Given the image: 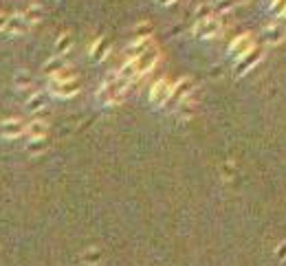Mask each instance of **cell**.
Masks as SVG:
<instances>
[{"mask_svg": "<svg viewBox=\"0 0 286 266\" xmlns=\"http://www.w3.org/2000/svg\"><path fill=\"white\" fill-rule=\"evenodd\" d=\"M223 29V24H220V20L218 18H205V20H198L196 26H194V36L198 38H205V40H209V38H216L218 33H220Z\"/></svg>", "mask_w": 286, "mask_h": 266, "instance_id": "cell-1", "label": "cell"}, {"mask_svg": "<svg viewBox=\"0 0 286 266\" xmlns=\"http://www.w3.org/2000/svg\"><path fill=\"white\" fill-rule=\"evenodd\" d=\"M79 90V82L75 77L69 79H51V92L57 97H73Z\"/></svg>", "mask_w": 286, "mask_h": 266, "instance_id": "cell-2", "label": "cell"}, {"mask_svg": "<svg viewBox=\"0 0 286 266\" xmlns=\"http://www.w3.org/2000/svg\"><path fill=\"white\" fill-rule=\"evenodd\" d=\"M256 49V40L251 33H242V36H238L234 42L229 44V53L234 57H242V55H247L249 51H253Z\"/></svg>", "mask_w": 286, "mask_h": 266, "instance_id": "cell-3", "label": "cell"}, {"mask_svg": "<svg viewBox=\"0 0 286 266\" xmlns=\"http://www.w3.org/2000/svg\"><path fill=\"white\" fill-rule=\"evenodd\" d=\"M172 88H174V86H172L168 79H158V82L152 86V90H150V102L154 106H163L172 97Z\"/></svg>", "mask_w": 286, "mask_h": 266, "instance_id": "cell-4", "label": "cell"}, {"mask_svg": "<svg viewBox=\"0 0 286 266\" xmlns=\"http://www.w3.org/2000/svg\"><path fill=\"white\" fill-rule=\"evenodd\" d=\"M262 59V51H258V49H253V51H249L247 55H242L240 59H238V64H236V73L238 75H244V73H249L253 66L258 64Z\"/></svg>", "mask_w": 286, "mask_h": 266, "instance_id": "cell-5", "label": "cell"}, {"mask_svg": "<svg viewBox=\"0 0 286 266\" xmlns=\"http://www.w3.org/2000/svg\"><path fill=\"white\" fill-rule=\"evenodd\" d=\"M29 26H31V22L20 13V16H11L9 20H7L5 31L9 33V36H22V33L29 31Z\"/></svg>", "mask_w": 286, "mask_h": 266, "instance_id": "cell-6", "label": "cell"}, {"mask_svg": "<svg viewBox=\"0 0 286 266\" xmlns=\"http://www.w3.org/2000/svg\"><path fill=\"white\" fill-rule=\"evenodd\" d=\"M156 59H158V53H156V49H154V46H150V49L145 51L143 55H139V57H137L139 73H141V75H145V73H148V71H152V66L156 64Z\"/></svg>", "mask_w": 286, "mask_h": 266, "instance_id": "cell-7", "label": "cell"}, {"mask_svg": "<svg viewBox=\"0 0 286 266\" xmlns=\"http://www.w3.org/2000/svg\"><path fill=\"white\" fill-rule=\"evenodd\" d=\"M24 132V123L20 119H9V121H3L0 123V135L3 137H9V139H16Z\"/></svg>", "mask_w": 286, "mask_h": 266, "instance_id": "cell-8", "label": "cell"}, {"mask_svg": "<svg viewBox=\"0 0 286 266\" xmlns=\"http://www.w3.org/2000/svg\"><path fill=\"white\" fill-rule=\"evenodd\" d=\"M150 46H152V40H150V38H137L135 42L130 44V49H128L130 59H137L139 55H143V53L148 51Z\"/></svg>", "mask_w": 286, "mask_h": 266, "instance_id": "cell-9", "label": "cell"}, {"mask_svg": "<svg viewBox=\"0 0 286 266\" xmlns=\"http://www.w3.org/2000/svg\"><path fill=\"white\" fill-rule=\"evenodd\" d=\"M264 40H267L269 44H280L284 40V29L282 26H275V24L267 26V29H264Z\"/></svg>", "mask_w": 286, "mask_h": 266, "instance_id": "cell-10", "label": "cell"}, {"mask_svg": "<svg viewBox=\"0 0 286 266\" xmlns=\"http://www.w3.org/2000/svg\"><path fill=\"white\" fill-rule=\"evenodd\" d=\"M108 49H110V42H108V40H106V38L97 40L95 46L90 49V57H92V59H97V62H99V59H104L106 55H108Z\"/></svg>", "mask_w": 286, "mask_h": 266, "instance_id": "cell-11", "label": "cell"}, {"mask_svg": "<svg viewBox=\"0 0 286 266\" xmlns=\"http://www.w3.org/2000/svg\"><path fill=\"white\" fill-rule=\"evenodd\" d=\"M192 90V82L189 79H181L174 88H172V99H178V102H183V97L187 95V92Z\"/></svg>", "mask_w": 286, "mask_h": 266, "instance_id": "cell-12", "label": "cell"}, {"mask_svg": "<svg viewBox=\"0 0 286 266\" xmlns=\"http://www.w3.org/2000/svg\"><path fill=\"white\" fill-rule=\"evenodd\" d=\"M22 16H24L26 20H29V22H40V20L44 18V9H42L40 5H29V7L24 9Z\"/></svg>", "mask_w": 286, "mask_h": 266, "instance_id": "cell-13", "label": "cell"}, {"mask_svg": "<svg viewBox=\"0 0 286 266\" xmlns=\"http://www.w3.org/2000/svg\"><path fill=\"white\" fill-rule=\"evenodd\" d=\"M71 46H73L71 33H62V36L57 38V42H55V51H57V53H69Z\"/></svg>", "mask_w": 286, "mask_h": 266, "instance_id": "cell-14", "label": "cell"}, {"mask_svg": "<svg viewBox=\"0 0 286 266\" xmlns=\"http://www.w3.org/2000/svg\"><path fill=\"white\" fill-rule=\"evenodd\" d=\"M29 135L33 137V139H42L44 135H46V123L44 121H33V123H29Z\"/></svg>", "mask_w": 286, "mask_h": 266, "instance_id": "cell-15", "label": "cell"}, {"mask_svg": "<svg viewBox=\"0 0 286 266\" xmlns=\"http://www.w3.org/2000/svg\"><path fill=\"white\" fill-rule=\"evenodd\" d=\"M236 5H238L236 0H216V11L218 13H227V11L234 9Z\"/></svg>", "mask_w": 286, "mask_h": 266, "instance_id": "cell-16", "label": "cell"}, {"mask_svg": "<svg viewBox=\"0 0 286 266\" xmlns=\"http://www.w3.org/2000/svg\"><path fill=\"white\" fill-rule=\"evenodd\" d=\"M62 69H64V66H62V59H59V57H55V59H51V62L44 64V71L46 73H59Z\"/></svg>", "mask_w": 286, "mask_h": 266, "instance_id": "cell-17", "label": "cell"}, {"mask_svg": "<svg viewBox=\"0 0 286 266\" xmlns=\"http://www.w3.org/2000/svg\"><path fill=\"white\" fill-rule=\"evenodd\" d=\"M44 148H46L44 137H42V139H33V141L29 143V152H31V154H40V152H42Z\"/></svg>", "mask_w": 286, "mask_h": 266, "instance_id": "cell-18", "label": "cell"}, {"mask_svg": "<svg viewBox=\"0 0 286 266\" xmlns=\"http://www.w3.org/2000/svg\"><path fill=\"white\" fill-rule=\"evenodd\" d=\"M209 11H211L209 5H198L194 16H196V20H205V18H209Z\"/></svg>", "mask_w": 286, "mask_h": 266, "instance_id": "cell-19", "label": "cell"}, {"mask_svg": "<svg viewBox=\"0 0 286 266\" xmlns=\"http://www.w3.org/2000/svg\"><path fill=\"white\" fill-rule=\"evenodd\" d=\"M29 84H31V77L26 75V73H18V77H16V86H18V88H26Z\"/></svg>", "mask_w": 286, "mask_h": 266, "instance_id": "cell-20", "label": "cell"}, {"mask_svg": "<svg viewBox=\"0 0 286 266\" xmlns=\"http://www.w3.org/2000/svg\"><path fill=\"white\" fill-rule=\"evenodd\" d=\"M42 104H44L42 95H33L29 99V110H40V108H42Z\"/></svg>", "mask_w": 286, "mask_h": 266, "instance_id": "cell-21", "label": "cell"}, {"mask_svg": "<svg viewBox=\"0 0 286 266\" xmlns=\"http://www.w3.org/2000/svg\"><path fill=\"white\" fill-rule=\"evenodd\" d=\"M271 9H273L277 16H282L286 11V0H273V3H271Z\"/></svg>", "mask_w": 286, "mask_h": 266, "instance_id": "cell-22", "label": "cell"}, {"mask_svg": "<svg viewBox=\"0 0 286 266\" xmlns=\"http://www.w3.org/2000/svg\"><path fill=\"white\" fill-rule=\"evenodd\" d=\"M148 33H150V24H139L137 26V38H148Z\"/></svg>", "mask_w": 286, "mask_h": 266, "instance_id": "cell-23", "label": "cell"}, {"mask_svg": "<svg viewBox=\"0 0 286 266\" xmlns=\"http://www.w3.org/2000/svg\"><path fill=\"white\" fill-rule=\"evenodd\" d=\"M277 257H280V260H284V257H286V242L280 244V249H277Z\"/></svg>", "mask_w": 286, "mask_h": 266, "instance_id": "cell-24", "label": "cell"}, {"mask_svg": "<svg viewBox=\"0 0 286 266\" xmlns=\"http://www.w3.org/2000/svg\"><path fill=\"white\" fill-rule=\"evenodd\" d=\"M7 20H9V18H7V16H3V13H0V31H5V26H7Z\"/></svg>", "mask_w": 286, "mask_h": 266, "instance_id": "cell-25", "label": "cell"}, {"mask_svg": "<svg viewBox=\"0 0 286 266\" xmlns=\"http://www.w3.org/2000/svg\"><path fill=\"white\" fill-rule=\"evenodd\" d=\"M158 5H172V3H176V0H156Z\"/></svg>", "mask_w": 286, "mask_h": 266, "instance_id": "cell-26", "label": "cell"}, {"mask_svg": "<svg viewBox=\"0 0 286 266\" xmlns=\"http://www.w3.org/2000/svg\"><path fill=\"white\" fill-rule=\"evenodd\" d=\"M238 5H247V3H251V0H236Z\"/></svg>", "mask_w": 286, "mask_h": 266, "instance_id": "cell-27", "label": "cell"}, {"mask_svg": "<svg viewBox=\"0 0 286 266\" xmlns=\"http://www.w3.org/2000/svg\"><path fill=\"white\" fill-rule=\"evenodd\" d=\"M280 20H282V22L286 24V11H284V13H282V16H280Z\"/></svg>", "mask_w": 286, "mask_h": 266, "instance_id": "cell-28", "label": "cell"}]
</instances>
